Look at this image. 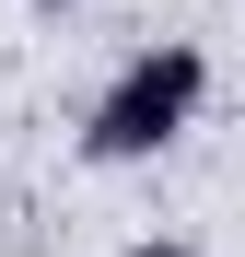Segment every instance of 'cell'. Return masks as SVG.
I'll return each instance as SVG.
<instances>
[{"label": "cell", "instance_id": "6da1fadb", "mask_svg": "<svg viewBox=\"0 0 245 257\" xmlns=\"http://www.w3.org/2000/svg\"><path fill=\"white\" fill-rule=\"evenodd\" d=\"M198 94H210V59L198 47H140L129 70H117V94L94 105V164H140V152H175L187 141V117H198Z\"/></svg>", "mask_w": 245, "mask_h": 257}, {"label": "cell", "instance_id": "7a4b0ae2", "mask_svg": "<svg viewBox=\"0 0 245 257\" xmlns=\"http://www.w3.org/2000/svg\"><path fill=\"white\" fill-rule=\"evenodd\" d=\"M140 257H198V245H140Z\"/></svg>", "mask_w": 245, "mask_h": 257}]
</instances>
